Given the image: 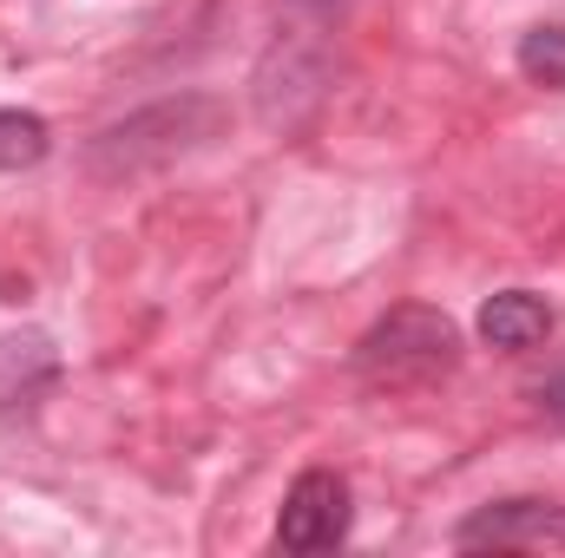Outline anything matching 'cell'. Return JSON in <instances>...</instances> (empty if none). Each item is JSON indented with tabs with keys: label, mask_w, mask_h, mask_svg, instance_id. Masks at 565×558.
I'll return each mask as SVG.
<instances>
[{
	"label": "cell",
	"mask_w": 565,
	"mask_h": 558,
	"mask_svg": "<svg viewBox=\"0 0 565 558\" xmlns=\"http://www.w3.org/2000/svg\"><path fill=\"white\" fill-rule=\"evenodd\" d=\"M480 335H487V348H533L553 335V302L533 289H507L480 309Z\"/></svg>",
	"instance_id": "obj_4"
},
{
	"label": "cell",
	"mask_w": 565,
	"mask_h": 558,
	"mask_svg": "<svg viewBox=\"0 0 565 558\" xmlns=\"http://www.w3.org/2000/svg\"><path fill=\"white\" fill-rule=\"evenodd\" d=\"M520 73L533 86H565V20H546L520 40Z\"/></svg>",
	"instance_id": "obj_7"
},
{
	"label": "cell",
	"mask_w": 565,
	"mask_h": 558,
	"mask_svg": "<svg viewBox=\"0 0 565 558\" xmlns=\"http://www.w3.org/2000/svg\"><path fill=\"white\" fill-rule=\"evenodd\" d=\"M342 539H349V480L329 466H309L282 500L277 546L282 552H329Z\"/></svg>",
	"instance_id": "obj_2"
},
{
	"label": "cell",
	"mask_w": 565,
	"mask_h": 558,
	"mask_svg": "<svg viewBox=\"0 0 565 558\" xmlns=\"http://www.w3.org/2000/svg\"><path fill=\"white\" fill-rule=\"evenodd\" d=\"M46 119L40 112H0V171H26V164H40L46 158Z\"/></svg>",
	"instance_id": "obj_6"
},
{
	"label": "cell",
	"mask_w": 565,
	"mask_h": 558,
	"mask_svg": "<svg viewBox=\"0 0 565 558\" xmlns=\"http://www.w3.org/2000/svg\"><path fill=\"white\" fill-rule=\"evenodd\" d=\"M454 355H460V329H454L440 309L408 302V309L382 315V322L362 335L355 368H362L369 382L402 388V382H434V375H447V368H454Z\"/></svg>",
	"instance_id": "obj_1"
},
{
	"label": "cell",
	"mask_w": 565,
	"mask_h": 558,
	"mask_svg": "<svg viewBox=\"0 0 565 558\" xmlns=\"http://www.w3.org/2000/svg\"><path fill=\"white\" fill-rule=\"evenodd\" d=\"M60 375L46 335H0V408H26Z\"/></svg>",
	"instance_id": "obj_5"
},
{
	"label": "cell",
	"mask_w": 565,
	"mask_h": 558,
	"mask_svg": "<svg viewBox=\"0 0 565 558\" xmlns=\"http://www.w3.org/2000/svg\"><path fill=\"white\" fill-rule=\"evenodd\" d=\"M460 552H565V506L546 500H500V506H480L473 519H460L454 533Z\"/></svg>",
	"instance_id": "obj_3"
},
{
	"label": "cell",
	"mask_w": 565,
	"mask_h": 558,
	"mask_svg": "<svg viewBox=\"0 0 565 558\" xmlns=\"http://www.w3.org/2000/svg\"><path fill=\"white\" fill-rule=\"evenodd\" d=\"M546 401H553V415H565V382L553 388V395H546Z\"/></svg>",
	"instance_id": "obj_8"
}]
</instances>
